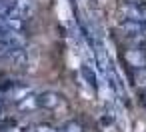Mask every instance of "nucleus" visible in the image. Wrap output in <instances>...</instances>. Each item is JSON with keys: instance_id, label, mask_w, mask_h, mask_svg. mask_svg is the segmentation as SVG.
<instances>
[{"instance_id": "obj_5", "label": "nucleus", "mask_w": 146, "mask_h": 132, "mask_svg": "<svg viewBox=\"0 0 146 132\" xmlns=\"http://www.w3.org/2000/svg\"><path fill=\"white\" fill-rule=\"evenodd\" d=\"M16 106V110L18 112H24V114H30V112H34V110H38L40 108V104H38V94H30V96H26L24 100H20L18 104H14Z\"/></svg>"}, {"instance_id": "obj_6", "label": "nucleus", "mask_w": 146, "mask_h": 132, "mask_svg": "<svg viewBox=\"0 0 146 132\" xmlns=\"http://www.w3.org/2000/svg\"><path fill=\"white\" fill-rule=\"evenodd\" d=\"M2 132H32V124L14 120V122H10V124H4Z\"/></svg>"}, {"instance_id": "obj_9", "label": "nucleus", "mask_w": 146, "mask_h": 132, "mask_svg": "<svg viewBox=\"0 0 146 132\" xmlns=\"http://www.w3.org/2000/svg\"><path fill=\"white\" fill-rule=\"evenodd\" d=\"M8 6H10V4H6L4 0H0V16H4V14L8 12Z\"/></svg>"}, {"instance_id": "obj_3", "label": "nucleus", "mask_w": 146, "mask_h": 132, "mask_svg": "<svg viewBox=\"0 0 146 132\" xmlns=\"http://www.w3.org/2000/svg\"><path fill=\"white\" fill-rule=\"evenodd\" d=\"M34 90L28 86V84H10L8 88H6V98L10 100V102H14V104H18L20 100H24L26 96H30Z\"/></svg>"}, {"instance_id": "obj_4", "label": "nucleus", "mask_w": 146, "mask_h": 132, "mask_svg": "<svg viewBox=\"0 0 146 132\" xmlns=\"http://www.w3.org/2000/svg\"><path fill=\"white\" fill-rule=\"evenodd\" d=\"M124 60L128 66H132L134 70L136 68H144L146 66V54L140 50V48H132V50H126L124 52Z\"/></svg>"}, {"instance_id": "obj_2", "label": "nucleus", "mask_w": 146, "mask_h": 132, "mask_svg": "<svg viewBox=\"0 0 146 132\" xmlns=\"http://www.w3.org/2000/svg\"><path fill=\"white\" fill-rule=\"evenodd\" d=\"M38 104H40V108H44L48 112H60L62 108H66V100L58 92H52V90L40 92L38 94Z\"/></svg>"}, {"instance_id": "obj_8", "label": "nucleus", "mask_w": 146, "mask_h": 132, "mask_svg": "<svg viewBox=\"0 0 146 132\" xmlns=\"http://www.w3.org/2000/svg\"><path fill=\"white\" fill-rule=\"evenodd\" d=\"M32 132H60V130L54 128V126H50V124L40 122V124H32Z\"/></svg>"}, {"instance_id": "obj_1", "label": "nucleus", "mask_w": 146, "mask_h": 132, "mask_svg": "<svg viewBox=\"0 0 146 132\" xmlns=\"http://www.w3.org/2000/svg\"><path fill=\"white\" fill-rule=\"evenodd\" d=\"M34 4L30 2V0H14V2L8 6V16H12V18H16V20H20L22 24H26L32 16H34Z\"/></svg>"}, {"instance_id": "obj_10", "label": "nucleus", "mask_w": 146, "mask_h": 132, "mask_svg": "<svg viewBox=\"0 0 146 132\" xmlns=\"http://www.w3.org/2000/svg\"><path fill=\"white\" fill-rule=\"evenodd\" d=\"M142 98H144V106H146V92H142Z\"/></svg>"}, {"instance_id": "obj_7", "label": "nucleus", "mask_w": 146, "mask_h": 132, "mask_svg": "<svg viewBox=\"0 0 146 132\" xmlns=\"http://www.w3.org/2000/svg\"><path fill=\"white\" fill-rule=\"evenodd\" d=\"M132 78H134L136 88L142 90V92H146V66L144 68H136L134 74H132Z\"/></svg>"}]
</instances>
